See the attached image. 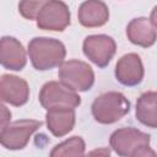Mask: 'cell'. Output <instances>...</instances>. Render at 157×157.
I'll return each mask as SVG.
<instances>
[{"instance_id":"obj_1","label":"cell","mask_w":157,"mask_h":157,"mask_svg":"<svg viewBox=\"0 0 157 157\" xmlns=\"http://www.w3.org/2000/svg\"><path fill=\"white\" fill-rule=\"evenodd\" d=\"M150 135L134 128L115 130L109 139L110 147L119 156L125 157H155V151L150 147Z\"/></svg>"},{"instance_id":"obj_2","label":"cell","mask_w":157,"mask_h":157,"mask_svg":"<svg viewBox=\"0 0 157 157\" xmlns=\"http://www.w3.org/2000/svg\"><path fill=\"white\" fill-rule=\"evenodd\" d=\"M28 55L34 69L45 71L60 66L64 63L66 49L58 39L36 37L28 43Z\"/></svg>"},{"instance_id":"obj_3","label":"cell","mask_w":157,"mask_h":157,"mask_svg":"<svg viewBox=\"0 0 157 157\" xmlns=\"http://www.w3.org/2000/svg\"><path fill=\"white\" fill-rule=\"evenodd\" d=\"M130 110L126 97L115 91L98 96L92 103V115L101 124H113L125 117Z\"/></svg>"},{"instance_id":"obj_4","label":"cell","mask_w":157,"mask_h":157,"mask_svg":"<svg viewBox=\"0 0 157 157\" xmlns=\"http://www.w3.org/2000/svg\"><path fill=\"white\" fill-rule=\"evenodd\" d=\"M58 76L63 85L75 92L87 91L94 82V72L92 67L87 63L75 59L64 61L60 65Z\"/></svg>"},{"instance_id":"obj_5","label":"cell","mask_w":157,"mask_h":157,"mask_svg":"<svg viewBox=\"0 0 157 157\" xmlns=\"http://www.w3.org/2000/svg\"><path fill=\"white\" fill-rule=\"evenodd\" d=\"M40 120L22 119L9 123L0 130V145L7 150H21L23 148L34 131L42 126Z\"/></svg>"},{"instance_id":"obj_6","label":"cell","mask_w":157,"mask_h":157,"mask_svg":"<svg viewBox=\"0 0 157 157\" xmlns=\"http://www.w3.org/2000/svg\"><path fill=\"white\" fill-rule=\"evenodd\" d=\"M39 102L43 108H76L81 104L80 96L67 86L58 81H49L43 85L39 92Z\"/></svg>"},{"instance_id":"obj_7","label":"cell","mask_w":157,"mask_h":157,"mask_svg":"<svg viewBox=\"0 0 157 157\" xmlns=\"http://www.w3.org/2000/svg\"><path fill=\"white\" fill-rule=\"evenodd\" d=\"M37 26L45 31H64L70 25V10L61 0H48L38 12Z\"/></svg>"},{"instance_id":"obj_8","label":"cell","mask_w":157,"mask_h":157,"mask_svg":"<svg viewBox=\"0 0 157 157\" xmlns=\"http://www.w3.org/2000/svg\"><path fill=\"white\" fill-rule=\"evenodd\" d=\"M85 55L99 67H105L115 54L117 44L114 39L105 34H92L83 40Z\"/></svg>"},{"instance_id":"obj_9","label":"cell","mask_w":157,"mask_h":157,"mask_svg":"<svg viewBox=\"0 0 157 157\" xmlns=\"http://www.w3.org/2000/svg\"><path fill=\"white\" fill-rule=\"evenodd\" d=\"M28 97L29 87L23 78L9 74L0 76V101L20 107L27 103Z\"/></svg>"},{"instance_id":"obj_10","label":"cell","mask_w":157,"mask_h":157,"mask_svg":"<svg viewBox=\"0 0 157 157\" xmlns=\"http://www.w3.org/2000/svg\"><path fill=\"white\" fill-rule=\"evenodd\" d=\"M115 77L124 86H136L144 78V65L135 53L123 55L115 65Z\"/></svg>"},{"instance_id":"obj_11","label":"cell","mask_w":157,"mask_h":157,"mask_svg":"<svg viewBox=\"0 0 157 157\" xmlns=\"http://www.w3.org/2000/svg\"><path fill=\"white\" fill-rule=\"evenodd\" d=\"M26 52L23 45L13 37L0 38V65L9 70L20 71L26 65Z\"/></svg>"},{"instance_id":"obj_12","label":"cell","mask_w":157,"mask_h":157,"mask_svg":"<svg viewBox=\"0 0 157 157\" xmlns=\"http://www.w3.org/2000/svg\"><path fill=\"white\" fill-rule=\"evenodd\" d=\"M126 36L135 45L151 47L156 42V23L146 17L134 18L126 27Z\"/></svg>"},{"instance_id":"obj_13","label":"cell","mask_w":157,"mask_h":157,"mask_svg":"<svg viewBox=\"0 0 157 157\" xmlns=\"http://www.w3.org/2000/svg\"><path fill=\"white\" fill-rule=\"evenodd\" d=\"M77 16L83 27H99L107 23L109 10L102 0H86L80 5Z\"/></svg>"},{"instance_id":"obj_14","label":"cell","mask_w":157,"mask_h":157,"mask_svg":"<svg viewBox=\"0 0 157 157\" xmlns=\"http://www.w3.org/2000/svg\"><path fill=\"white\" fill-rule=\"evenodd\" d=\"M45 120L49 131L58 137L69 134L75 125L74 108H52L47 110Z\"/></svg>"},{"instance_id":"obj_15","label":"cell","mask_w":157,"mask_h":157,"mask_svg":"<svg viewBox=\"0 0 157 157\" xmlns=\"http://www.w3.org/2000/svg\"><path fill=\"white\" fill-rule=\"evenodd\" d=\"M136 118L148 128H157V93L155 91H148L140 96L136 102Z\"/></svg>"},{"instance_id":"obj_16","label":"cell","mask_w":157,"mask_h":157,"mask_svg":"<svg viewBox=\"0 0 157 157\" xmlns=\"http://www.w3.org/2000/svg\"><path fill=\"white\" fill-rule=\"evenodd\" d=\"M85 141L80 136H72L71 139L56 145L50 152L52 157H67V156H83Z\"/></svg>"},{"instance_id":"obj_17","label":"cell","mask_w":157,"mask_h":157,"mask_svg":"<svg viewBox=\"0 0 157 157\" xmlns=\"http://www.w3.org/2000/svg\"><path fill=\"white\" fill-rule=\"evenodd\" d=\"M48 0H21L18 4L20 13L27 20H36L42 6Z\"/></svg>"},{"instance_id":"obj_18","label":"cell","mask_w":157,"mask_h":157,"mask_svg":"<svg viewBox=\"0 0 157 157\" xmlns=\"http://www.w3.org/2000/svg\"><path fill=\"white\" fill-rule=\"evenodd\" d=\"M10 120H11L10 109L0 102V128H4L5 125H7L10 123Z\"/></svg>"},{"instance_id":"obj_19","label":"cell","mask_w":157,"mask_h":157,"mask_svg":"<svg viewBox=\"0 0 157 157\" xmlns=\"http://www.w3.org/2000/svg\"><path fill=\"white\" fill-rule=\"evenodd\" d=\"M94 153H97V155H109V150H103V151H93V152H91V155H94Z\"/></svg>"}]
</instances>
